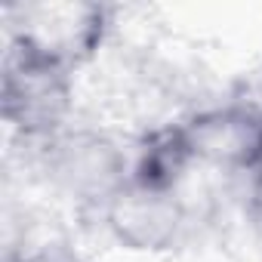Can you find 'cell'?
<instances>
[{
	"label": "cell",
	"instance_id": "7a4b0ae2",
	"mask_svg": "<svg viewBox=\"0 0 262 262\" xmlns=\"http://www.w3.org/2000/svg\"><path fill=\"white\" fill-rule=\"evenodd\" d=\"M40 167L59 198L99 213L133 179V151L102 126L71 123L43 142Z\"/></svg>",
	"mask_w": 262,
	"mask_h": 262
},
{
	"label": "cell",
	"instance_id": "52a82bcc",
	"mask_svg": "<svg viewBox=\"0 0 262 262\" xmlns=\"http://www.w3.org/2000/svg\"><path fill=\"white\" fill-rule=\"evenodd\" d=\"M250 179H253V182H256V188L262 191V158H259V164H256V170L250 173Z\"/></svg>",
	"mask_w": 262,
	"mask_h": 262
},
{
	"label": "cell",
	"instance_id": "6da1fadb",
	"mask_svg": "<svg viewBox=\"0 0 262 262\" xmlns=\"http://www.w3.org/2000/svg\"><path fill=\"white\" fill-rule=\"evenodd\" d=\"M0 114L25 142H50L71 126L74 71L7 37L0 68Z\"/></svg>",
	"mask_w": 262,
	"mask_h": 262
},
{
	"label": "cell",
	"instance_id": "3957f363",
	"mask_svg": "<svg viewBox=\"0 0 262 262\" xmlns=\"http://www.w3.org/2000/svg\"><path fill=\"white\" fill-rule=\"evenodd\" d=\"M16 22H10L7 37L22 40L34 53L71 68H83L99 56L111 31V13L102 4L83 0H59V4H25L10 10Z\"/></svg>",
	"mask_w": 262,
	"mask_h": 262
},
{
	"label": "cell",
	"instance_id": "277c9868",
	"mask_svg": "<svg viewBox=\"0 0 262 262\" xmlns=\"http://www.w3.org/2000/svg\"><path fill=\"white\" fill-rule=\"evenodd\" d=\"M99 216L117 247L142 256L176 250L191 222L188 204L179 188H164L139 179H129L99 210Z\"/></svg>",
	"mask_w": 262,
	"mask_h": 262
},
{
	"label": "cell",
	"instance_id": "5b68a950",
	"mask_svg": "<svg viewBox=\"0 0 262 262\" xmlns=\"http://www.w3.org/2000/svg\"><path fill=\"white\" fill-rule=\"evenodd\" d=\"M194 167L219 173H253L262 158V105L247 99L216 102L179 120Z\"/></svg>",
	"mask_w": 262,
	"mask_h": 262
},
{
	"label": "cell",
	"instance_id": "8992f818",
	"mask_svg": "<svg viewBox=\"0 0 262 262\" xmlns=\"http://www.w3.org/2000/svg\"><path fill=\"white\" fill-rule=\"evenodd\" d=\"M10 262H93L71 237L65 234H47L37 241H25L22 250L10 256Z\"/></svg>",
	"mask_w": 262,
	"mask_h": 262
}]
</instances>
